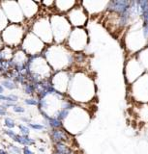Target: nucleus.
<instances>
[{
	"mask_svg": "<svg viewBox=\"0 0 148 154\" xmlns=\"http://www.w3.org/2000/svg\"><path fill=\"white\" fill-rule=\"evenodd\" d=\"M45 59L50 65L53 71H62L68 70L69 67L75 62L72 50L62 44L50 45L44 50Z\"/></svg>",
	"mask_w": 148,
	"mask_h": 154,
	"instance_id": "f257e3e1",
	"label": "nucleus"
},
{
	"mask_svg": "<svg viewBox=\"0 0 148 154\" xmlns=\"http://www.w3.org/2000/svg\"><path fill=\"white\" fill-rule=\"evenodd\" d=\"M70 97L78 102H88L95 95L93 80L83 73H76L71 78L68 92Z\"/></svg>",
	"mask_w": 148,
	"mask_h": 154,
	"instance_id": "f03ea898",
	"label": "nucleus"
},
{
	"mask_svg": "<svg viewBox=\"0 0 148 154\" xmlns=\"http://www.w3.org/2000/svg\"><path fill=\"white\" fill-rule=\"evenodd\" d=\"M50 26H52L53 42L61 44L68 39L72 31V25L67 19V17L62 15H52L50 17Z\"/></svg>",
	"mask_w": 148,
	"mask_h": 154,
	"instance_id": "7ed1b4c3",
	"label": "nucleus"
},
{
	"mask_svg": "<svg viewBox=\"0 0 148 154\" xmlns=\"http://www.w3.org/2000/svg\"><path fill=\"white\" fill-rule=\"evenodd\" d=\"M26 33L27 32L24 24L10 23L0 35H1L5 46L15 48V47L21 45V42L23 41Z\"/></svg>",
	"mask_w": 148,
	"mask_h": 154,
	"instance_id": "20e7f679",
	"label": "nucleus"
},
{
	"mask_svg": "<svg viewBox=\"0 0 148 154\" xmlns=\"http://www.w3.org/2000/svg\"><path fill=\"white\" fill-rule=\"evenodd\" d=\"M31 32L35 34L44 44H52L53 42V36L50 26V17L47 16H41L37 20L32 24Z\"/></svg>",
	"mask_w": 148,
	"mask_h": 154,
	"instance_id": "39448f33",
	"label": "nucleus"
},
{
	"mask_svg": "<svg viewBox=\"0 0 148 154\" xmlns=\"http://www.w3.org/2000/svg\"><path fill=\"white\" fill-rule=\"evenodd\" d=\"M20 46H21L20 49L23 50L29 57L39 56L46 48L44 42L31 31H28L25 34Z\"/></svg>",
	"mask_w": 148,
	"mask_h": 154,
	"instance_id": "423d86ee",
	"label": "nucleus"
},
{
	"mask_svg": "<svg viewBox=\"0 0 148 154\" xmlns=\"http://www.w3.org/2000/svg\"><path fill=\"white\" fill-rule=\"evenodd\" d=\"M0 7L3 10L10 23L23 24L25 19L17 1H1Z\"/></svg>",
	"mask_w": 148,
	"mask_h": 154,
	"instance_id": "0eeeda50",
	"label": "nucleus"
},
{
	"mask_svg": "<svg viewBox=\"0 0 148 154\" xmlns=\"http://www.w3.org/2000/svg\"><path fill=\"white\" fill-rule=\"evenodd\" d=\"M88 42V35L82 28H75L72 30L67 39L68 48L72 51L80 52L85 48Z\"/></svg>",
	"mask_w": 148,
	"mask_h": 154,
	"instance_id": "6e6552de",
	"label": "nucleus"
},
{
	"mask_svg": "<svg viewBox=\"0 0 148 154\" xmlns=\"http://www.w3.org/2000/svg\"><path fill=\"white\" fill-rule=\"evenodd\" d=\"M132 95L136 101L148 102V73L135 81L132 86Z\"/></svg>",
	"mask_w": 148,
	"mask_h": 154,
	"instance_id": "1a4fd4ad",
	"label": "nucleus"
},
{
	"mask_svg": "<svg viewBox=\"0 0 148 154\" xmlns=\"http://www.w3.org/2000/svg\"><path fill=\"white\" fill-rule=\"evenodd\" d=\"M71 75L69 74L68 70H62V71H57L53 73L50 81H52V87L57 93L64 95L68 92L69 84L71 81Z\"/></svg>",
	"mask_w": 148,
	"mask_h": 154,
	"instance_id": "9d476101",
	"label": "nucleus"
},
{
	"mask_svg": "<svg viewBox=\"0 0 148 154\" xmlns=\"http://www.w3.org/2000/svg\"><path fill=\"white\" fill-rule=\"evenodd\" d=\"M67 19L72 26L80 28L81 26L85 25L87 21V13L82 6H75L70 12H68Z\"/></svg>",
	"mask_w": 148,
	"mask_h": 154,
	"instance_id": "9b49d317",
	"label": "nucleus"
},
{
	"mask_svg": "<svg viewBox=\"0 0 148 154\" xmlns=\"http://www.w3.org/2000/svg\"><path fill=\"white\" fill-rule=\"evenodd\" d=\"M126 78L128 82H134L137 79H139L140 75L143 73V67L140 65V63L137 61V58L130 59L126 65Z\"/></svg>",
	"mask_w": 148,
	"mask_h": 154,
	"instance_id": "f8f14e48",
	"label": "nucleus"
},
{
	"mask_svg": "<svg viewBox=\"0 0 148 154\" xmlns=\"http://www.w3.org/2000/svg\"><path fill=\"white\" fill-rule=\"evenodd\" d=\"M145 37L144 33L141 29H135L130 31L128 34V39H127V45L130 44L128 48L133 49V51H137L144 47L145 44Z\"/></svg>",
	"mask_w": 148,
	"mask_h": 154,
	"instance_id": "ddd939ff",
	"label": "nucleus"
},
{
	"mask_svg": "<svg viewBox=\"0 0 148 154\" xmlns=\"http://www.w3.org/2000/svg\"><path fill=\"white\" fill-rule=\"evenodd\" d=\"M21 12L23 14L24 19H32L33 17H35V15L39 12V2L35 1H17Z\"/></svg>",
	"mask_w": 148,
	"mask_h": 154,
	"instance_id": "4468645a",
	"label": "nucleus"
},
{
	"mask_svg": "<svg viewBox=\"0 0 148 154\" xmlns=\"http://www.w3.org/2000/svg\"><path fill=\"white\" fill-rule=\"evenodd\" d=\"M50 137L54 143H67L69 141V133L63 128L60 129H52L50 132Z\"/></svg>",
	"mask_w": 148,
	"mask_h": 154,
	"instance_id": "2eb2a0df",
	"label": "nucleus"
},
{
	"mask_svg": "<svg viewBox=\"0 0 148 154\" xmlns=\"http://www.w3.org/2000/svg\"><path fill=\"white\" fill-rule=\"evenodd\" d=\"M13 142L19 143V145L23 146H31V145H35L36 143V141L34 139L30 138V136H23L20 135V134H16V136L13 139Z\"/></svg>",
	"mask_w": 148,
	"mask_h": 154,
	"instance_id": "dca6fc26",
	"label": "nucleus"
},
{
	"mask_svg": "<svg viewBox=\"0 0 148 154\" xmlns=\"http://www.w3.org/2000/svg\"><path fill=\"white\" fill-rule=\"evenodd\" d=\"M78 2L76 1H54V7L60 12H70Z\"/></svg>",
	"mask_w": 148,
	"mask_h": 154,
	"instance_id": "f3484780",
	"label": "nucleus"
},
{
	"mask_svg": "<svg viewBox=\"0 0 148 154\" xmlns=\"http://www.w3.org/2000/svg\"><path fill=\"white\" fill-rule=\"evenodd\" d=\"M13 55H14V50L9 46H4L0 50V60L1 61H11Z\"/></svg>",
	"mask_w": 148,
	"mask_h": 154,
	"instance_id": "a211bd4d",
	"label": "nucleus"
},
{
	"mask_svg": "<svg viewBox=\"0 0 148 154\" xmlns=\"http://www.w3.org/2000/svg\"><path fill=\"white\" fill-rule=\"evenodd\" d=\"M137 116L142 122H148V105H142V107H140L137 111Z\"/></svg>",
	"mask_w": 148,
	"mask_h": 154,
	"instance_id": "6ab92c4d",
	"label": "nucleus"
},
{
	"mask_svg": "<svg viewBox=\"0 0 148 154\" xmlns=\"http://www.w3.org/2000/svg\"><path fill=\"white\" fill-rule=\"evenodd\" d=\"M137 61L140 63V65H142V67H145L147 70H148V48L144 49L142 52L139 53V59Z\"/></svg>",
	"mask_w": 148,
	"mask_h": 154,
	"instance_id": "aec40b11",
	"label": "nucleus"
},
{
	"mask_svg": "<svg viewBox=\"0 0 148 154\" xmlns=\"http://www.w3.org/2000/svg\"><path fill=\"white\" fill-rule=\"evenodd\" d=\"M0 85H1L4 89H6L8 91H14L19 88V85H17V83H15L12 79H7V78L4 80H2Z\"/></svg>",
	"mask_w": 148,
	"mask_h": 154,
	"instance_id": "412c9836",
	"label": "nucleus"
},
{
	"mask_svg": "<svg viewBox=\"0 0 148 154\" xmlns=\"http://www.w3.org/2000/svg\"><path fill=\"white\" fill-rule=\"evenodd\" d=\"M9 24H10V22L8 20V19H7V17L5 16L2 8L0 7V33L3 31Z\"/></svg>",
	"mask_w": 148,
	"mask_h": 154,
	"instance_id": "4be33fe9",
	"label": "nucleus"
},
{
	"mask_svg": "<svg viewBox=\"0 0 148 154\" xmlns=\"http://www.w3.org/2000/svg\"><path fill=\"white\" fill-rule=\"evenodd\" d=\"M7 150L10 154H22V147L17 146L16 143H9L7 145Z\"/></svg>",
	"mask_w": 148,
	"mask_h": 154,
	"instance_id": "5701e85b",
	"label": "nucleus"
},
{
	"mask_svg": "<svg viewBox=\"0 0 148 154\" xmlns=\"http://www.w3.org/2000/svg\"><path fill=\"white\" fill-rule=\"evenodd\" d=\"M22 88H23V92L25 95H32L35 93V87L32 83L30 82H25L24 84H22Z\"/></svg>",
	"mask_w": 148,
	"mask_h": 154,
	"instance_id": "b1692460",
	"label": "nucleus"
},
{
	"mask_svg": "<svg viewBox=\"0 0 148 154\" xmlns=\"http://www.w3.org/2000/svg\"><path fill=\"white\" fill-rule=\"evenodd\" d=\"M4 126L6 128H8V129H14L17 126L16 120L11 117H6L4 118Z\"/></svg>",
	"mask_w": 148,
	"mask_h": 154,
	"instance_id": "393cba45",
	"label": "nucleus"
},
{
	"mask_svg": "<svg viewBox=\"0 0 148 154\" xmlns=\"http://www.w3.org/2000/svg\"><path fill=\"white\" fill-rule=\"evenodd\" d=\"M17 128H19L20 132V135L23 136L30 135V128L28 127V125H25L24 123H19V124H17Z\"/></svg>",
	"mask_w": 148,
	"mask_h": 154,
	"instance_id": "a878e982",
	"label": "nucleus"
},
{
	"mask_svg": "<svg viewBox=\"0 0 148 154\" xmlns=\"http://www.w3.org/2000/svg\"><path fill=\"white\" fill-rule=\"evenodd\" d=\"M28 127L30 129H33L35 131H43L44 129H46L45 124H42V123H36V122H30L29 124H27Z\"/></svg>",
	"mask_w": 148,
	"mask_h": 154,
	"instance_id": "bb28decb",
	"label": "nucleus"
},
{
	"mask_svg": "<svg viewBox=\"0 0 148 154\" xmlns=\"http://www.w3.org/2000/svg\"><path fill=\"white\" fill-rule=\"evenodd\" d=\"M23 101L25 104L28 106H38V104H39V100H38L37 98H33V97L25 98Z\"/></svg>",
	"mask_w": 148,
	"mask_h": 154,
	"instance_id": "cd10ccee",
	"label": "nucleus"
},
{
	"mask_svg": "<svg viewBox=\"0 0 148 154\" xmlns=\"http://www.w3.org/2000/svg\"><path fill=\"white\" fill-rule=\"evenodd\" d=\"M3 133H4V135H6L7 137H8L9 139H14V137L16 136V132H15V130L14 129H8V128H6V129H4L3 130Z\"/></svg>",
	"mask_w": 148,
	"mask_h": 154,
	"instance_id": "c85d7f7f",
	"label": "nucleus"
},
{
	"mask_svg": "<svg viewBox=\"0 0 148 154\" xmlns=\"http://www.w3.org/2000/svg\"><path fill=\"white\" fill-rule=\"evenodd\" d=\"M19 100V96L17 95H14V93H10V95H7V102H12V103H16Z\"/></svg>",
	"mask_w": 148,
	"mask_h": 154,
	"instance_id": "c756f323",
	"label": "nucleus"
},
{
	"mask_svg": "<svg viewBox=\"0 0 148 154\" xmlns=\"http://www.w3.org/2000/svg\"><path fill=\"white\" fill-rule=\"evenodd\" d=\"M13 111L17 114H23V113H25V108L22 107V106H20V105L16 104L14 107H13Z\"/></svg>",
	"mask_w": 148,
	"mask_h": 154,
	"instance_id": "7c9ffc66",
	"label": "nucleus"
},
{
	"mask_svg": "<svg viewBox=\"0 0 148 154\" xmlns=\"http://www.w3.org/2000/svg\"><path fill=\"white\" fill-rule=\"evenodd\" d=\"M22 154H35V152L30 148V146H23L22 147Z\"/></svg>",
	"mask_w": 148,
	"mask_h": 154,
	"instance_id": "2f4dec72",
	"label": "nucleus"
},
{
	"mask_svg": "<svg viewBox=\"0 0 148 154\" xmlns=\"http://www.w3.org/2000/svg\"><path fill=\"white\" fill-rule=\"evenodd\" d=\"M20 120L22 122V123H27V124H29V123L31 122L30 118H27V117H21V118H20Z\"/></svg>",
	"mask_w": 148,
	"mask_h": 154,
	"instance_id": "473e14b6",
	"label": "nucleus"
},
{
	"mask_svg": "<svg viewBox=\"0 0 148 154\" xmlns=\"http://www.w3.org/2000/svg\"><path fill=\"white\" fill-rule=\"evenodd\" d=\"M6 115H7V110L0 106V117H4Z\"/></svg>",
	"mask_w": 148,
	"mask_h": 154,
	"instance_id": "72a5a7b5",
	"label": "nucleus"
},
{
	"mask_svg": "<svg viewBox=\"0 0 148 154\" xmlns=\"http://www.w3.org/2000/svg\"><path fill=\"white\" fill-rule=\"evenodd\" d=\"M7 101V95H0V102H4Z\"/></svg>",
	"mask_w": 148,
	"mask_h": 154,
	"instance_id": "f704fd0d",
	"label": "nucleus"
},
{
	"mask_svg": "<svg viewBox=\"0 0 148 154\" xmlns=\"http://www.w3.org/2000/svg\"><path fill=\"white\" fill-rule=\"evenodd\" d=\"M0 154H10L8 150L4 149V148H0Z\"/></svg>",
	"mask_w": 148,
	"mask_h": 154,
	"instance_id": "c9c22d12",
	"label": "nucleus"
},
{
	"mask_svg": "<svg viewBox=\"0 0 148 154\" xmlns=\"http://www.w3.org/2000/svg\"><path fill=\"white\" fill-rule=\"evenodd\" d=\"M5 46L4 45V42H3V41H2V38H1V35H0V50H1L3 47Z\"/></svg>",
	"mask_w": 148,
	"mask_h": 154,
	"instance_id": "e433bc0d",
	"label": "nucleus"
},
{
	"mask_svg": "<svg viewBox=\"0 0 148 154\" xmlns=\"http://www.w3.org/2000/svg\"><path fill=\"white\" fill-rule=\"evenodd\" d=\"M4 88L3 87H2V86L1 85H0V95H3V93H4Z\"/></svg>",
	"mask_w": 148,
	"mask_h": 154,
	"instance_id": "4c0bfd02",
	"label": "nucleus"
},
{
	"mask_svg": "<svg viewBox=\"0 0 148 154\" xmlns=\"http://www.w3.org/2000/svg\"><path fill=\"white\" fill-rule=\"evenodd\" d=\"M39 151H40V152H45L46 149L44 147H39Z\"/></svg>",
	"mask_w": 148,
	"mask_h": 154,
	"instance_id": "58836bf2",
	"label": "nucleus"
}]
</instances>
